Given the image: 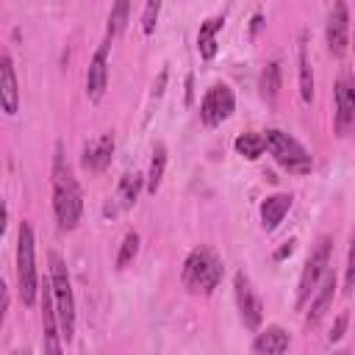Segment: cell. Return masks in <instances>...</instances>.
I'll list each match as a JSON object with an SVG mask.
<instances>
[{
    "instance_id": "28",
    "label": "cell",
    "mask_w": 355,
    "mask_h": 355,
    "mask_svg": "<svg viewBox=\"0 0 355 355\" xmlns=\"http://www.w3.org/2000/svg\"><path fill=\"white\" fill-rule=\"evenodd\" d=\"M291 250H294V241H286L277 252H275V261H280V258H286V255H291Z\"/></svg>"
},
{
    "instance_id": "21",
    "label": "cell",
    "mask_w": 355,
    "mask_h": 355,
    "mask_svg": "<svg viewBox=\"0 0 355 355\" xmlns=\"http://www.w3.org/2000/svg\"><path fill=\"white\" fill-rule=\"evenodd\" d=\"M233 147H236V153H239V155H244L247 161H255V158H261V155H263L266 141H263V136H261V133H241V136L233 141Z\"/></svg>"
},
{
    "instance_id": "24",
    "label": "cell",
    "mask_w": 355,
    "mask_h": 355,
    "mask_svg": "<svg viewBox=\"0 0 355 355\" xmlns=\"http://www.w3.org/2000/svg\"><path fill=\"white\" fill-rule=\"evenodd\" d=\"M139 233L136 230H130V233H125V239H122V244H119V255H116V269H125L136 255H139Z\"/></svg>"
},
{
    "instance_id": "20",
    "label": "cell",
    "mask_w": 355,
    "mask_h": 355,
    "mask_svg": "<svg viewBox=\"0 0 355 355\" xmlns=\"http://www.w3.org/2000/svg\"><path fill=\"white\" fill-rule=\"evenodd\" d=\"M258 89H261V97L266 103H272L277 97V92H280V64L277 61H269L263 67V72L258 78Z\"/></svg>"
},
{
    "instance_id": "31",
    "label": "cell",
    "mask_w": 355,
    "mask_h": 355,
    "mask_svg": "<svg viewBox=\"0 0 355 355\" xmlns=\"http://www.w3.org/2000/svg\"><path fill=\"white\" fill-rule=\"evenodd\" d=\"M11 355H31V352H28V349H14Z\"/></svg>"
},
{
    "instance_id": "1",
    "label": "cell",
    "mask_w": 355,
    "mask_h": 355,
    "mask_svg": "<svg viewBox=\"0 0 355 355\" xmlns=\"http://www.w3.org/2000/svg\"><path fill=\"white\" fill-rule=\"evenodd\" d=\"M53 211L64 230H72L80 222V211H83L80 186H78L69 164L64 161L61 144H55V158H53Z\"/></svg>"
},
{
    "instance_id": "4",
    "label": "cell",
    "mask_w": 355,
    "mask_h": 355,
    "mask_svg": "<svg viewBox=\"0 0 355 355\" xmlns=\"http://www.w3.org/2000/svg\"><path fill=\"white\" fill-rule=\"evenodd\" d=\"M17 283L19 297L25 305H33L39 297V272H36V250H33V230L28 222L19 225L17 239Z\"/></svg>"
},
{
    "instance_id": "3",
    "label": "cell",
    "mask_w": 355,
    "mask_h": 355,
    "mask_svg": "<svg viewBox=\"0 0 355 355\" xmlns=\"http://www.w3.org/2000/svg\"><path fill=\"white\" fill-rule=\"evenodd\" d=\"M50 286H53L61 338L72 341V336H75V297H72V280H69L67 263L58 252H50Z\"/></svg>"
},
{
    "instance_id": "15",
    "label": "cell",
    "mask_w": 355,
    "mask_h": 355,
    "mask_svg": "<svg viewBox=\"0 0 355 355\" xmlns=\"http://www.w3.org/2000/svg\"><path fill=\"white\" fill-rule=\"evenodd\" d=\"M333 294H336V275H333V272H327V275L322 277V283H319L316 294L311 297V311H308V316H305V322H308V324H316V322L327 313V308L333 305Z\"/></svg>"
},
{
    "instance_id": "12",
    "label": "cell",
    "mask_w": 355,
    "mask_h": 355,
    "mask_svg": "<svg viewBox=\"0 0 355 355\" xmlns=\"http://www.w3.org/2000/svg\"><path fill=\"white\" fill-rule=\"evenodd\" d=\"M111 155H114V136L111 133H103L97 139H92L86 147H83V169L89 172H103L108 164H111Z\"/></svg>"
},
{
    "instance_id": "19",
    "label": "cell",
    "mask_w": 355,
    "mask_h": 355,
    "mask_svg": "<svg viewBox=\"0 0 355 355\" xmlns=\"http://www.w3.org/2000/svg\"><path fill=\"white\" fill-rule=\"evenodd\" d=\"M141 186H144V175H141V172H125V175L119 178V191H116L119 208H130V205L139 200Z\"/></svg>"
},
{
    "instance_id": "11",
    "label": "cell",
    "mask_w": 355,
    "mask_h": 355,
    "mask_svg": "<svg viewBox=\"0 0 355 355\" xmlns=\"http://www.w3.org/2000/svg\"><path fill=\"white\" fill-rule=\"evenodd\" d=\"M105 86H108V39L97 47V53L89 61V69H86V97L92 103H97L105 94Z\"/></svg>"
},
{
    "instance_id": "22",
    "label": "cell",
    "mask_w": 355,
    "mask_h": 355,
    "mask_svg": "<svg viewBox=\"0 0 355 355\" xmlns=\"http://www.w3.org/2000/svg\"><path fill=\"white\" fill-rule=\"evenodd\" d=\"M164 169H166V147H164V144H155L153 161H150V172H147V191H150V194H155V191L161 189Z\"/></svg>"
},
{
    "instance_id": "23",
    "label": "cell",
    "mask_w": 355,
    "mask_h": 355,
    "mask_svg": "<svg viewBox=\"0 0 355 355\" xmlns=\"http://www.w3.org/2000/svg\"><path fill=\"white\" fill-rule=\"evenodd\" d=\"M128 14H130V3H128V0H119V3L111 8V14H108V28H105V39H108V42L125 31Z\"/></svg>"
},
{
    "instance_id": "29",
    "label": "cell",
    "mask_w": 355,
    "mask_h": 355,
    "mask_svg": "<svg viewBox=\"0 0 355 355\" xmlns=\"http://www.w3.org/2000/svg\"><path fill=\"white\" fill-rule=\"evenodd\" d=\"M164 83H166V69H164V72L158 75V83H155V97H158V94L164 92Z\"/></svg>"
},
{
    "instance_id": "16",
    "label": "cell",
    "mask_w": 355,
    "mask_h": 355,
    "mask_svg": "<svg viewBox=\"0 0 355 355\" xmlns=\"http://www.w3.org/2000/svg\"><path fill=\"white\" fill-rule=\"evenodd\" d=\"M288 208H291V194H272V197H266L261 202V225L266 230H275L283 222V216L288 214Z\"/></svg>"
},
{
    "instance_id": "26",
    "label": "cell",
    "mask_w": 355,
    "mask_h": 355,
    "mask_svg": "<svg viewBox=\"0 0 355 355\" xmlns=\"http://www.w3.org/2000/svg\"><path fill=\"white\" fill-rule=\"evenodd\" d=\"M158 11H161V3H147L144 6V14H141V31L144 33H153L155 31V19H158Z\"/></svg>"
},
{
    "instance_id": "18",
    "label": "cell",
    "mask_w": 355,
    "mask_h": 355,
    "mask_svg": "<svg viewBox=\"0 0 355 355\" xmlns=\"http://www.w3.org/2000/svg\"><path fill=\"white\" fill-rule=\"evenodd\" d=\"M225 25V17H211L200 25V33H197V50L205 61H211L216 55V33L222 31Z\"/></svg>"
},
{
    "instance_id": "32",
    "label": "cell",
    "mask_w": 355,
    "mask_h": 355,
    "mask_svg": "<svg viewBox=\"0 0 355 355\" xmlns=\"http://www.w3.org/2000/svg\"><path fill=\"white\" fill-rule=\"evenodd\" d=\"M333 355H347V352H344V349H338V352H333Z\"/></svg>"
},
{
    "instance_id": "17",
    "label": "cell",
    "mask_w": 355,
    "mask_h": 355,
    "mask_svg": "<svg viewBox=\"0 0 355 355\" xmlns=\"http://www.w3.org/2000/svg\"><path fill=\"white\" fill-rule=\"evenodd\" d=\"M308 33L300 36V44H297V64H300V97L302 103H311L313 100V69H311V58H308Z\"/></svg>"
},
{
    "instance_id": "9",
    "label": "cell",
    "mask_w": 355,
    "mask_h": 355,
    "mask_svg": "<svg viewBox=\"0 0 355 355\" xmlns=\"http://www.w3.org/2000/svg\"><path fill=\"white\" fill-rule=\"evenodd\" d=\"M336 94V133L347 136L355 128V83L349 75H341L333 86Z\"/></svg>"
},
{
    "instance_id": "14",
    "label": "cell",
    "mask_w": 355,
    "mask_h": 355,
    "mask_svg": "<svg viewBox=\"0 0 355 355\" xmlns=\"http://www.w3.org/2000/svg\"><path fill=\"white\" fill-rule=\"evenodd\" d=\"M288 344H291L288 333H286L283 327L272 324V327H266V330H261V333L255 336L252 352H255V355H286Z\"/></svg>"
},
{
    "instance_id": "25",
    "label": "cell",
    "mask_w": 355,
    "mask_h": 355,
    "mask_svg": "<svg viewBox=\"0 0 355 355\" xmlns=\"http://www.w3.org/2000/svg\"><path fill=\"white\" fill-rule=\"evenodd\" d=\"M344 291H355V230L349 236V252H347V269H344Z\"/></svg>"
},
{
    "instance_id": "7",
    "label": "cell",
    "mask_w": 355,
    "mask_h": 355,
    "mask_svg": "<svg viewBox=\"0 0 355 355\" xmlns=\"http://www.w3.org/2000/svg\"><path fill=\"white\" fill-rule=\"evenodd\" d=\"M233 108H236L233 92H230L225 83H214V86L205 92L202 103H200V119H202L208 128H214V125L225 122V119L233 114Z\"/></svg>"
},
{
    "instance_id": "30",
    "label": "cell",
    "mask_w": 355,
    "mask_h": 355,
    "mask_svg": "<svg viewBox=\"0 0 355 355\" xmlns=\"http://www.w3.org/2000/svg\"><path fill=\"white\" fill-rule=\"evenodd\" d=\"M261 22H263V19H261V14H255V17H252V25H250V33H258Z\"/></svg>"
},
{
    "instance_id": "5",
    "label": "cell",
    "mask_w": 355,
    "mask_h": 355,
    "mask_svg": "<svg viewBox=\"0 0 355 355\" xmlns=\"http://www.w3.org/2000/svg\"><path fill=\"white\" fill-rule=\"evenodd\" d=\"M263 141H266V150L272 153V158H275L283 169H288V172H294V175L311 172V166H313L311 153H308L297 139H291L288 133L272 128V130L263 133Z\"/></svg>"
},
{
    "instance_id": "13",
    "label": "cell",
    "mask_w": 355,
    "mask_h": 355,
    "mask_svg": "<svg viewBox=\"0 0 355 355\" xmlns=\"http://www.w3.org/2000/svg\"><path fill=\"white\" fill-rule=\"evenodd\" d=\"M0 100H3V111L8 116L17 114L19 108V89H17V75H14V61L6 53L0 58Z\"/></svg>"
},
{
    "instance_id": "8",
    "label": "cell",
    "mask_w": 355,
    "mask_h": 355,
    "mask_svg": "<svg viewBox=\"0 0 355 355\" xmlns=\"http://www.w3.org/2000/svg\"><path fill=\"white\" fill-rule=\"evenodd\" d=\"M233 288H236V305H239V313H241V322L244 327L250 330H258L261 319H263V305H261V297L255 294L250 277L244 272H239L233 277Z\"/></svg>"
},
{
    "instance_id": "2",
    "label": "cell",
    "mask_w": 355,
    "mask_h": 355,
    "mask_svg": "<svg viewBox=\"0 0 355 355\" xmlns=\"http://www.w3.org/2000/svg\"><path fill=\"white\" fill-rule=\"evenodd\" d=\"M183 286L191 294H211L219 280H222V261L216 258L214 250L208 247H197L189 252V258L183 261V272H180Z\"/></svg>"
},
{
    "instance_id": "27",
    "label": "cell",
    "mask_w": 355,
    "mask_h": 355,
    "mask_svg": "<svg viewBox=\"0 0 355 355\" xmlns=\"http://www.w3.org/2000/svg\"><path fill=\"white\" fill-rule=\"evenodd\" d=\"M347 322H349V316L347 313H338L336 322H333V327H330V333H327V338L330 341H341L344 338V330H347Z\"/></svg>"
},
{
    "instance_id": "33",
    "label": "cell",
    "mask_w": 355,
    "mask_h": 355,
    "mask_svg": "<svg viewBox=\"0 0 355 355\" xmlns=\"http://www.w3.org/2000/svg\"><path fill=\"white\" fill-rule=\"evenodd\" d=\"M352 47H355V44H352Z\"/></svg>"
},
{
    "instance_id": "10",
    "label": "cell",
    "mask_w": 355,
    "mask_h": 355,
    "mask_svg": "<svg viewBox=\"0 0 355 355\" xmlns=\"http://www.w3.org/2000/svg\"><path fill=\"white\" fill-rule=\"evenodd\" d=\"M324 39H327V50L338 58L347 53L349 44V11L344 3H336L327 14V25H324Z\"/></svg>"
},
{
    "instance_id": "6",
    "label": "cell",
    "mask_w": 355,
    "mask_h": 355,
    "mask_svg": "<svg viewBox=\"0 0 355 355\" xmlns=\"http://www.w3.org/2000/svg\"><path fill=\"white\" fill-rule=\"evenodd\" d=\"M330 255H333V241L327 239V236H322L319 241H316V247H313V252L308 255V261H305V269H302V275H300V288H297V308H302L311 297H313V291H316V286H319V280L330 272Z\"/></svg>"
}]
</instances>
